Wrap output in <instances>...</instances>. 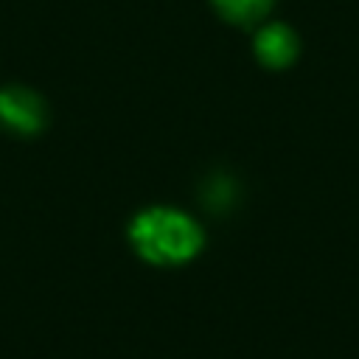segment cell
<instances>
[{
	"instance_id": "cell-1",
	"label": "cell",
	"mask_w": 359,
	"mask_h": 359,
	"mask_svg": "<svg viewBox=\"0 0 359 359\" xmlns=\"http://www.w3.org/2000/svg\"><path fill=\"white\" fill-rule=\"evenodd\" d=\"M129 241L149 264L174 266L191 261L202 250V230L191 216L174 208H149L132 219Z\"/></svg>"
},
{
	"instance_id": "cell-2",
	"label": "cell",
	"mask_w": 359,
	"mask_h": 359,
	"mask_svg": "<svg viewBox=\"0 0 359 359\" xmlns=\"http://www.w3.org/2000/svg\"><path fill=\"white\" fill-rule=\"evenodd\" d=\"M0 123L17 135H36L45 126V104L28 87L0 90Z\"/></svg>"
},
{
	"instance_id": "cell-3",
	"label": "cell",
	"mask_w": 359,
	"mask_h": 359,
	"mask_svg": "<svg viewBox=\"0 0 359 359\" xmlns=\"http://www.w3.org/2000/svg\"><path fill=\"white\" fill-rule=\"evenodd\" d=\"M255 56L266 67H286L297 56V36L280 22L266 25L255 36Z\"/></svg>"
},
{
	"instance_id": "cell-4",
	"label": "cell",
	"mask_w": 359,
	"mask_h": 359,
	"mask_svg": "<svg viewBox=\"0 0 359 359\" xmlns=\"http://www.w3.org/2000/svg\"><path fill=\"white\" fill-rule=\"evenodd\" d=\"M213 6L227 22L250 25V22H258L269 11L272 0H213Z\"/></svg>"
},
{
	"instance_id": "cell-5",
	"label": "cell",
	"mask_w": 359,
	"mask_h": 359,
	"mask_svg": "<svg viewBox=\"0 0 359 359\" xmlns=\"http://www.w3.org/2000/svg\"><path fill=\"white\" fill-rule=\"evenodd\" d=\"M205 199L210 208H224L233 199V182L227 177H216L205 185Z\"/></svg>"
}]
</instances>
